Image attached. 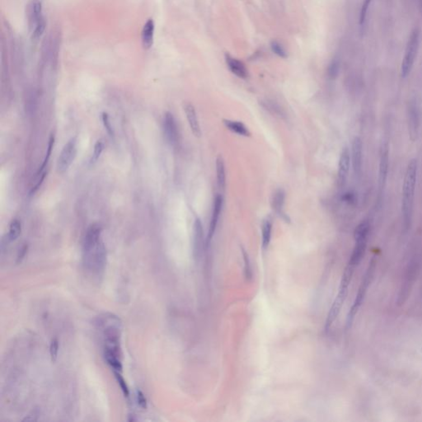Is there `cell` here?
<instances>
[{
  "label": "cell",
  "mask_w": 422,
  "mask_h": 422,
  "mask_svg": "<svg viewBox=\"0 0 422 422\" xmlns=\"http://www.w3.org/2000/svg\"><path fill=\"white\" fill-rule=\"evenodd\" d=\"M102 228L99 224L88 227L83 238V265L94 275H100L107 264V249L102 239Z\"/></svg>",
  "instance_id": "1"
},
{
  "label": "cell",
  "mask_w": 422,
  "mask_h": 422,
  "mask_svg": "<svg viewBox=\"0 0 422 422\" xmlns=\"http://www.w3.org/2000/svg\"><path fill=\"white\" fill-rule=\"evenodd\" d=\"M99 326L102 329L105 361L114 371L122 372V353L120 348L121 323L120 318L113 314L105 315L99 322Z\"/></svg>",
  "instance_id": "2"
},
{
  "label": "cell",
  "mask_w": 422,
  "mask_h": 422,
  "mask_svg": "<svg viewBox=\"0 0 422 422\" xmlns=\"http://www.w3.org/2000/svg\"><path fill=\"white\" fill-rule=\"evenodd\" d=\"M418 164L416 159H412L409 163L404 177L403 187V203L402 213L403 218L404 225L408 229L412 222L414 206L415 191L417 186Z\"/></svg>",
  "instance_id": "3"
},
{
  "label": "cell",
  "mask_w": 422,
  "mask_h": 422,
  "mask_svg": "<svg viewBox=\"0 0 422 422\" xmlns=\"http://www.w3.org/2000/svg\"><path fill=\"white\" fill-rule=\"evenodd\" d=\"M355 268L351 265L347 264L345 268L343 275H342V281L340 284L339 290L337 293V297L335 299L334 302L331 305L330 311H329L328 315L326 318V324H325V329L326 331H328L331 325L334 324L335 321L337 319V317L341 313L342 306L344 305L346 297H347L348 288L350 286L351 280H352L353 275L355 272Z\"/></svg>",
  "instance_id": "4"
},
{
  "label": "cell",
  "mask_w": 422,
  "mask_h": 422,
  "mask_svg": "<svg viewBox=\"0 0 422 422\" xmlns=\"http://www.w3.org/2000/svg\"><path fill=\"white\" fill-rule=\"evenodd\" d=\"M369 225L367 222H363L355 230V244L352 253L349 260V264L357 268L363 259L365 253L367 241L369 236Z\"/></svg>",
  "instance_id": "5"
},
{
  "label": "cell",
  "mask_w": 422,
  "mask_h": 422,
  "mask_svg": "<svg viewBox=\"0 0 422 422\" xmlns=\"http://www.w3.org/2000/svg\"><path fill=\"white\" fill-rule=\"evenodd\" d=\"M375 264L374 262H370L369 268L366 270L365 275L364 276L361 286L359 287L358 292L355 296V301L353 303L352 306L350 307V312L348 313L347 319H346V326L348 328L352 325L355 316L358 313L359 309L361 308V305L363 304L364 299L366 295L367 290L369 288V285L371 283L373 275H374Z\"/></svg>",
  "instance_id": "6"
},
{
  "label": "cell",
  "mask_w": 422,
  "mask_h": 422,
  "mask_svg": "<svg viewBox=\"0 0 422 422\" xmlns=\"http://www.w3.org/2000/svg\"><path fill=\"white\" fill-rule=\"evenodd\" d=\"M420 30L418 28L412 31L406 45L405 55L402 62L401 75L403 77H406L411 72L415 60L417 59V53L419 50Z\"/></svg>",
  "instance_id": "7"
},
{
  "label": "cell",
  "mask_w": 422,
  "mask_h": 422,
  "mask_svg": "<svg viewBox=\"0 0 422 422\" xmlns=\"http://www.w3.org/2000/svg\"><path fill=\"white\" fill-rule=\"evenodd\" d=\"M77 137H73L64 144L57 159V169L59 173H64L69 170L77 156Z\"/></svg>",
  "instance_id": "8"
},
{
  "label": "cell",
  "mask_w": 422,
  "mask_h": 422,
  "mask_svg": "<svg viewBox=\"0 0 422 422\" xmlns=\"http://www.w3.org/2000/svg\"><path fill=\"white\" fill-rule=\"evenodd\" d=\"M205 238H204V229L202 222L199 218H196L194 222L193 230V255L196 262H199L202 257Z\"/></svg>",
  "instance_id": "9"
},
{
  "label": "cell",
  "mask_w": 422,
  "mask_h": 422,
  "mask_svg": "<svg viewBox=\"0 0 422 422\" xmlns=\"http://www.w3.org/2000/svg\"><path fill=\"white\" fill-rule=\"evenodd\" d=\"M163 132L167 141L171 145H176L179 140V131L176 119L171 113H165L163 118Z\"/></svg>",
  "instance_id": "10"
},
{
  "label": "cell",
  "mask_w": 422,
  "mask_h": 422,
  "mask_svg": "<svg viewBox=\"0 0 422 422\" xmlns=\"http://www.w3.org/2000/svg\"><path fill=\"white\" fill-rule=\"evenodd\" d=\"M223 205H224V199L220 194L215 195L214 199V203H213V210H212V214H211V223H210V227H209L208 235L206 238V245L209 246L211 241L214 238V233L216 231L217 225L219 222V217L221 214L222 209H223Z\"/></svg>",
  "instance_id": "11"
},
{
  "label": "cell",
  "mask_w": 422,
  "mask_h": 422,
  "mask_svg": "<svg viewBox=\"0 0 422 422\" xmlns=\"http://www.w3.org/2000/svg\"><path fill=\"white\" fill-rule=\"evenodd\" d=\"M27 21L30 32L37 27V25L44 19L42 14V1L41 0H31L27 6Z\"/></svg>",
  "instance_id": "12"
},
{
  "label": "cell",
  "mask_w": 422,
  "mask_h": 422,
  "mask_svg": "<svg viewBox=\"0 0 422 422\" xmlns=\"http://www.w3.org/2000/svg\"><path fill=\"white\" fill-rule=\"evenodd\" d=\"M350 150L347 147L344 148L342 151L341 156L339 158V163H338V185L340 187H343L345 186L347 181L348 175L350 172Z\"/></svg>",
  "instance_id": "13"
},
{
  "label": "cell",
  "mask_w": 422,
  "mask_h": 422,
  "mask_svg": "<svg viewBox=\"0 0 422 422\" xmlns=\"http://www.w3.org/2000/svg\"><path fill=\"white\" fill-rule=\"evenodd\" d=\"M362 142L358 137H355L351 146V163L355 176H360L362 168Z\"/></svg>",
  "instance_id": "14"
},
{
  "label": "cell",
  "mask_w": 422,
  "mask_h": 422,
  "mask_svg": "<svg viewBox=\"0 0 422 422\" xmlns=\"http://www.w3.org/2000/svg\"><path fill=\"white\" fill-rule=\"evenodd\" d=\"M420 119L419 113L417 106L410 105L408 110V131L410 139L412 142L416 141L419 134Z\"/></svg>",
  "instance_id": "15"
},
{
  "label": "cell",
  "mask_w": 422,
  "mask_h": 422,
  "mask_svg": "<svg viewBox=\"0 0 422 422\" xmlns=\"http://www.w3.org/2000/svg\"><path fill=\"white\" fill-rule=\"evenodd\" d=\"M183 109H184V113L186 114V117H187L188 124L190 126L191 131L194 134V136L201 137V126L199 123L197 113L195 111V107L189 102H187V103H185L184 106H183Z\"/></svg>",
  "instance_id": "16"
},
{
  "label": "cell",
  "mask_w": 422,
  "mask_h": 422,
  "mask_svg": "<svg viewBox=\"0 0 422 422\" xmlns=\"http://www.w3.org/2000/svg\"><path fill=\"white\" fill-rule=\"evenodd\" d=\"M388 155L389 153L387 150V146H384L380 154V170H379V185H380V191H382L384 188L387 182L388 163H389Z\"/></svg>",
  "instance_id": "17"
},
{
  "label": "cell",
  "mask_w": 422,
  "mask_h": 422,
  "mask_svg": "<svg viewBox=\"0 0 422 422\" xmlns=\"http://www.w3.org/2000/svg\"><path fill=\"white\" fill-rule=\"evenodd\" d=\"M155 25L153 19H149L143 27L141 32L142 46L144 50H150L153 45Z\"/></svg>",
  "instance_id": "18"
},
{
  "label": "cell",
  "mask_w": 422,
  "mask_h": 422,
  "mask_svg": "<svg viewBox=\"0 0 422 422\" xmlns=\"http://www.w3.org/2000/svg\"><path fill=\"white\" fill-rule=\"evenodd\" d=\"M225 59H226L228 67L233 75H235L237 77L243 78V79L249 77V71L247 70L246 66L244 65L243 62L233 58L228 54H226V56H225Z\"/></svg>",
  "instance_id": "19"
},
{
  "label": "cell",
  "mask_w": 422,
  "mask_h": 422,
  "mask_svg": "<svg viewBox=\"0 0 422 422\" xmlns=\"http://www.w3.org/2000/svg\"><path fill=\"white\" fill-rule=\"evenodd\" d=\"M285 201H286L285 191L283 189H281V188L275 191V193L273 194L272 199H271V207L276 214H279L280 216L283 217V218L285 217L286 220H287V216L283 211Z\"/></svg>",
  "instance_id": "20"
},
{
  "label": "cell",
  "mask_w": 422,
  "mask_h": 422,
  "mask_svg": "<svg viewBox=\"0 0 422 422\" xmlns=\"http://www.w3.org/2000/svg\"><path fill=\"white\" fill-rule=\"evenodd\" d=\"M223 123L229 131L234 134L243 137L251 136V132L249 131V129L241 121L225 119L223 120Z\"/></svg>",
  "instance_id": "21"
},
{
  "label": "cell",
  "mask_w": 422,
  "mask_h": 422,
  "mask_svg": "<svg viewBox=\"0 0 422 422\" xmlns=\"http://www.w3.org/2000/svg\"><path fill=\"white\" fill-rule=\"evenodd\" d=\"M217 184L219 189L225 191L226 187V172L224 158L219 156L216 159Z\"/></svg>",
  "instance_id": "22"
},
{
  "label": "cell",
  "mask_w": 422,
  "mask_h": 422,
  "mask_svg": "<svg viewBox=\"0 0 422 422\" xmlns=\"http://www.w3.org/2000/svg\"><path fill=\"white\" fill-rule=\"evenodd\" d=\"M271 232H272V221L271 219H266L262 226V248L267 249L270 244L271 239Z\"/></svg>",
  "instance_id": "23"
},
{
  "label": "cell",
  "mask_w": 422,
  "mask_h": 422,
  "mask_svg": "<svg viewBox=\"0 0 422 422\" xmlns=\"http://www.w3.org/2000/svg\"><path fill=\"white\" fill-rule=\"evenodd\" d=\"M21 222L19 221V219H13L11 221L10 225H9V230H8V234L6 235V238L8 239L9 243L14 242L19 238V236L21 235Z\"/></svg>",
  "instance_id": "24"
},
{
  "label": "cell",
  "mask_w": 422,
  "mask_h": 422,
  "mask_svg": "<svg viewBox=\"0 0 422 422\" xmlns=\"http://www.w3.org/2000/svg\"><path fill=\"white\" fill-rule=\"evenodd\" d=\"M54 144H55V136H54V134H51L50 139H49L48 147H47V150H46V157H45V159L43 161L42 164L40 166V169L38 170V176L41 175L45 172V169H46V166L48 164L49 160L51 158V153H52V150H53Z\"/></svg>",
  "instance_id": "25"
},
{
  "label": "cell",
  "mask_w": 422,
  "mask_h": 422,
  "mask_svg": "<svg viewBox=\"0 0 422 422\" xmlns=\"http://www.w3.org/2000/svg\"><path fill=\"white\" fill-rule=\"evenodd\" d=\"M114 375H115V380L117 381L118 384L120 386V389L122 391L124 396L126 398H130V389H129L128 385L126 384V380H124L123 377L121 375V373L118 371H113Z\"/></svg>",
  "instance_id": "26"
},
{
  "label": "cell",
  "mask_w": 422,
  "mask_h": 422,
  "mask_svg": "<svg viewBox=\"0 0 422 422\" xmlns=\"http://www.w3.org/2000/svg\"><path fill=\"white\" fill-rule=\"evenodd\" d=\"M103 150H104L103 142L102 140L96 141V144L94 145V153H93L91 159H90V164H94L97 162V160L101 157Z\"/></svg>",
  "instance_id": "27"
},
{
  "label": "cell",
  "mask_w": 422,
  "mask_h": 422,
  "mask_svg": "<svg viewBox=\"0 0 422 422\" xmlns=\"http://www.w3.org/2000/svg\"><path fill=\"white\" fill-rule=\"evenodd\" d=\"M46 22L45 20V18L41 19V21L37 25V27L33 29L31 33H32V38L33 40H38L39 38L42 36L43 33L46 29Z\"/></svg>",
  "instance_id": "28"
},
{
  "label": "cell",
  "mask_w": 422,
  "mask_h": 422,
  "mask_svg": "<svg viewBox=\"0 0 422 422\" xmlns=\"http://www.w3.org/2000/svg\"><path fill=\"white\" fill-rule=\"evenodd\" d=\"M262 105H263V107L266 109L268 110L272 114L279 115V116H282L283 115V110L281 109L278 105L275 104L274 102L267 101V102H262Z\"/></svg>",
  "instance_id": "29"
},
{
  "label": "cell",
  "mask_w": 422,
  "mask_h": 422,
  "mask_svg": "<svg viewBox=\"0 0 422 422\" xmlns=\"http://www.w3.org/2000/svg\"><path fill=\"white\" fill-rule=\"evenodd\" d=\"M372 0H364L362 8H361V14H360V26L363 27L365 22L366 17H367V13L369 10V7L371 3Z\"/></svg>",
  "instance_id": "30"
},
{
  "label": "cell",
  "mask_w": 422,
  "mask_h": 422,
  "mask_svg": "<svg viewBox=\"0 0 422 422\" xmlns=\"http://www.w3.org/2000/svg\"><path fill=\"white\" fill-rule=\"evenodd\" d=\"M242 252H243V260H244V263H245L244 264L245 276H246L247 279H251V276H252V273H251V265H250L249 254L247 253L246 251L244 249L242 250Z\"/></svg>",
  "instance_id": "31"
},
{
  "label": "cell",
  "mask_w": 422,
  "mask_h": 422,
  "mask_svg": "<svg viewBox=\"0 0 422 422\" xmlns=\"http://www.w3.org/2000/svg\"><path fill=\"white\" fill-rule=\"evenodd\" d=\"M59 341L57 338L51 341V345H50V354H51V360L52 361H56L58 357V353H59Z\"/></svg>",
  "instance_id": "32"
},
{
  "label": "cell",
  "mask_w": 422,
  "mask_h": 422,
  "mask_svg": "<svg viewBox=\"0 0 422 422\" xmlns=\"http://www.w3.org/2000/svg\"><path fill=\"white\" fill-rule=\"evenodd\" d=\"M102 123L104 125L105 129H106V131H107L108 134H109L111 137L114 136V131H113L112 123H111V121H110L109 115H108L107 113H102Z\"/></svg>",
  "instance_id": "33"
},
{
  "label": "cell",
  "mask_w": 422,
  "mask_h": 422,
  "mask_svg": "<svg viewBox=\"0 0 422 422\" xmlns=\"http://www.w3.org/2000/svg\"><path fill=\"white\" fill-rule=\"evenodd\" d=\"M271 49H272L273 52L275 55H277L278 57H281V58L287 57V54H286L285 49L283 48V46H281V44L277 41L275 40V41L271 42Z\"/></svg>",
  "instance_id": "34"
},
{
  "label": "cell",
  "mask_w": 422,
  "mask_h": 422,
  "mask_svg": "<svg viewBox=\"0 0 422 422\" xmlns=\"http://www.w3.org/2000/svg\"><path fill=\"white\" fill-rule=\"evenodd\" d=\"M136 399L138 405H139L140 408L144 409V410L147 408V399H146L145 396H144V393H142L141 391L137 390Z\"/></svg>",
  "instance_id": "35"
},
{
  "label": "cell",
  "mask_w": 422,
  "mask_h": 422,
  "mask_svg": "<svg viewBox=\"0 0 422 422\" xmlns=\"http://www.w3.org/2000/svg\"><path fill=\"white\" fill-rule=\"evenodd\" d=\"M338 70H339V64H338V62L336 61V60L331 62V64L329 65L328 68L329 77H331V78H334V77H337Z\"/></svg>",
  "instance_id": "36"
},
{
  "label": "cell",
  "mask_w": 422,
  "mask_h": 422,
  "mask_svg": "<svg viewBox=\"0 0 422 422\" xmlns=\"http://www.w3.org/2000/svg\"><path fill=\"white\" fill-rule=\"evenodd\" d=\"M27 250H28V246L27 245H23V246L21 247V249L19 250L18 257H17V263L18 264L21 263L23 261L25 257H26V255H27Z\"/></svg>",
  "instance_id": "37"
},
{
  "label": "cell",
  "mask_w": 422,
  "mask_h": 422,
  "mask_svg": "<svg viewBox=\"0 0 422 422\" xmlns=\"http://www.w3.org/2000/svg\"><path fill=\"white\" fill-rule=\"evenodd\" d=\"M420 3H421V7L422 8V0H420Z\"/></svg>",
  "instance_id": "38"
}]
</instances>
